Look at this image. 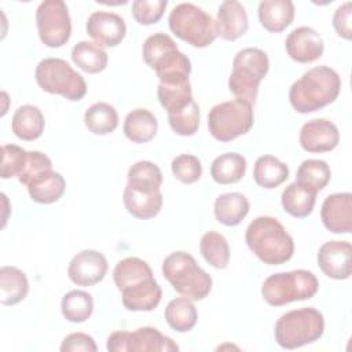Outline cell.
Masks as SVG:
<instances>
[{
	"label": "cell",
	"mask_w": 352,
	"mask_h": 352,
	"mask_svg": "<svg viewBox=\"0 0 352 352\" xmlns=\"http://www.w3.org/2000/svg\"><path fill=\"white\" fill-rule=\"evenodd\" d=\"M113 279L128 311H153L162 298V289L150 265L139 257L120 260L113 270Z\"/></svg>",
	"instance_id": "6da1fadb"
},
{
	"label": "cell",
	"mask_w": 352,
	"mask_h": 352,
	"mask_svg": "<svg viewBox=\"0 0 352 352\" xmlns=\"http://www.w3.org/2000/svg\"><path fill=\"white\" fill-rule=\"evenodd\" d=\"M341 91L338 73L329 66H315L294 81L289 89L292 107L301 113H312L333 103Z\"/></svg>",
	"instance_id": "7a4b0ae2"
},
{
	"label": "cell",
	"mask_w": 352,
	"mask_h": 352,
	"mask_svg": "<svg viewBox=\"0 0 352 352\" xmlns=\"http://www.w3.org/2000/svg\"><path fill=\"white\" fill-rule=\"evenodd\" d=\"M245 241L250 252L268 265L285 264L294 254L292 235L272 216L256 217L246 228Z\"/></svg>",
	"instance_id": "3957f363"
},
{
	"label": "cell",
	"mask_w": 352,
	"mask_h": 352,
	"mask_svg": "<svg viewBox=\"0 0 352 352\" xmlns=\"http://www.w3.org/2000/svg\"><path fill=\"white\" fill-rule=\"evenodd\" d=\"M142 55L147 66L155 72L160 82L188 81L191 62L187 55L179 51L177 44L169 34L160 32L148 36L143 44Z\"/></svg>",
	"instance_id": "277c9868"
},
{
	"label": "cell",
	"mask_w": 352,
	"mask_h": 352,
	"mask_svg": "<svg viewBox=\"0 0 352 352\" xmlns=\"http://www.w3.org/2000/svg\"><path fill=\"white\" fill-rule=\"evenodd\" d=\"M162 275L179 294L192 301L204 300L212 290L210 275L190 253L183 250L173 252L164 258Z\"/></svg>",
	"instance_id": "5b68a950"
},
{
	"label": "cell",
	"mask_w": 352,
	"mask_h": 352,
	"mask_svg": "<svg viewBox=\"0 0 352 352\" xmlns=\"http://www.w3.org/2000/svg\"><path fill=\"white\" fill-rule=\"evenodd\" d=\"M324 331V318L314 307L283 314L275 323L274 336L280 348L296 349L318 341Z\"/></svg>",
	"instance_id": "8992f818"
},
{
	"label": "cell",
	"mask_w": 352,
	"mask_h": 352,
	"mask_svg": "<svg viewBox=\"0 0 352 352\" xmlns=\"http://www.w3.org/2000/svg\"><path fill=\"white\" fill-rule=\"evenodd\" d=\"M270 69L267 54L254 47L241 50L232 60V72L228 77V88L231 94L239 99L256 103L258 85Z\"/></svg>",
	"instance_id": "52a82bcc"
},
{
	"label": "cell",
	"mask_w": 352,
	"mask_h": 352,
	"mask_svg": "<svg viewBox=\"0 0 352 352\" xmlns=\"http://www.w3.org/2000/svg\"><path fill=\"white\" fill-rule=\"evenodd\" d=\"M170 32L195 48L210 45L216 37V21L210 14L192 3H180L168 18Z\"/></svg>",
	"instance_id": "ba28073f"
},
{
	"label": "cell",
	"mask_w": 352,
	"mask_h": 352,
	"mask_svg": "<svg viewBox=\"0 0 352 352\" xmlns=\"http://www.w3.org/2000/svg\"><path fill=\"white\" fill-rule=\"evenodd\" d=\"M318 289L319 282L311 271L294 270L270 275L261 286V294L267 304L282 307L293 301L309 300Z\"/></svg>",
	"instance_id": "9c48e42d"
},
{
	"label": "cell",
	"mask_w": 352,
	"mask_h": 352,
	"mask_svg": "<svg viewBox=\"0 0 352 352\" xmlns=\"http://www.w3.org/2000/svg\"><path fill=\"white\" fill-rule=\"evenodd\" d=\"M38 87L54 95H60L70 102L81 100L87 94V82L65 59L45 58L34 70Z\"/></svg>",
	"instance_id": "30bf717a"
},
{
	"label": "cell",
	"mask_w": 352,
	"mask_h": 352,
	"mask_svg": "<svg viewBox=\"0 0 352 352\" xmlns=\"http://www.w3.org/2000/svg\"><path fill=\"white\" fill-rule=\"evenodd\" d=\"M253 122V106L239 99L213 106L208 116L209 132L219 142H231L248 133Z\"/></svg>",
	"instance_id": "8fae6325"
},
{
	"label": "cell",
	"mask_w": 352,
	"mask_h": 352,
	"mask_svg": "<svg viewBox=\"0 0 352 352\" xmlns=\"http://www.w3.org/2000/svg\"><path fill=\"white\" fill-rule=\"evenodd\" d=\"M36 25L41 43L50 48L65 45L72 34V19L62 0H45L36 10Z\"/></svg>",
	"instance_id": "7c38bea8"
},
{
	"label": "cell",
	"mask_w": 352,
	"mask_h": 352,
	"mask_svg": "<svg viewBox=\"0 0 352 352\" xmlns=\"http://www.w3.org/2000/svg\"><path fill=\"white\" fill-rule=\"evenodd\" d=\"M110 352H173L179 351L177 344L172 338L162 334L155 327H139L133 331L118 330L107 337L106 344Z\"/></svg>",
	"instance_id": "4fadbf2b"
},
{
	"label": "cell",
	"mask_w": 352,
	"mask_h": 352,
	"mask_svg": "<svg viewBox=\"0 0 352 352\" xmlns=\"http://www.w3.org/2000/svg\"><path fill=\"white\" fill-rule=\"evenodd\" d=\"M107 267V260L100 252L85 249L70 260L67 275L78 286H94L103 280Z\"/></svg>",
	"instance_id": "5bb4252c"
},
{
	"label": "cell",
	"mask_w": 352,
	"mask_h": 352,
	"mask_svg": "<svg viewBox=\"0 0 352 352\" xmlns=\"http://www.w3.org/2000/svg\"><path fill=\"white\" fill-rule=\"evenodd\" d=\"M87 33L99 47H117L126 34L125 21L116 12L95 11L88 16Z\"/></svg>",
	"instance_id": "9a60e30c"
},
{
	"label": "cell",
	"mask_w": 352,
	"mask_h": 352,
	"mask_svg": "<svg viewBox=\"0 0 352 352\" xmlns=\"http://www.w3.org/2000/svg\"><path fill=\"white\" fill-rule=\"evenodd\" d=\"M352 246L346 241L324 242L318 252L316 260L322 272L337 280L348 279L352 272Z\"/></svg>",
	"instance_id": "2e32d148"
},
{
	"label": "cell",
	"mask_w": 352,
	"mask_h": 352,
	"mask_svg": "<svg viewBox=\"0 0 352 352\" xmlns=\"http://www.w3.org/2000/svg\"><path fill=\"white\" fill-rule=\"evenodd\" d=\"M298 140L302 150L308 153H326L338 146L340 132L330 120L315 118L301 126Z\"/></svg>",
	"instance_id": "e0dca14e"
},
{
	"label": "cell",
	"mask_w": 352,
	"mask_h": 352,
	"mask_svg": "<svg viewBox=\"0 0 352 352\" xmlns=\"http://www.w3.org/2000/svg\"><path fill=\"white\" fill-rule=\"evenodd\" d=\"M122 201L129 214L146 220L155 217L161 212L164 198L160 188L126 183Z\"/></svg>",
	"instance_id": "ac0fdd59"
},
{
	"label": "cell",
	"mask_w": 352,
	"mask_h": 352,
	"mask_svg": "<svg viewBox=\"0 0 352 352\" xmlns=\"http://www.w3.org/2000/svg\"><path fill=\"white\" fill-rule=\"evenodd\" d=\"M287 55L298 63H311L319 59L324 50L322 36L309 26L296 28L285 41Z\"/></svg>",
	"instance_id": "d6986e66"
},
{
	"label": "cell",
	"mask_w": 352,
	"mask_h": 352,
	"mask_svg": "<svg viewBox=\"0 0 352 352\" xmlns=\"http://www.w3.org/2000/svg\"><path fill=\"white\" fill-rule=\"evenodd\" d=\"M320 219L330 232L349 234L352 231L351 192H336L326 197L322 204Z\"/></svg>",
	"instance_id": "ffe728a7"
},
{
	"label": "cell",
	"mask_w": 352,
	"mask_h": 352,
	"mask_svg": "<svg viewBox=\"0 0 352 352\" xmlns=\"http://www.w3.org/2000/svg\"><path fill=\"white\" fill-rule=\"evenodd\" d=\"M249 19L245 7L235 0L223 1L217 10L216 32L226 41H234L248 32Z\"/></svg>",
	"instance_id": "44dd1931"
},
{
	"label": "cell",
	"mask_w": 352,
	"mask_h": 352,
	"mask_svg": "<svg viewBox=\"0 0 352 352\" xmlns=\"http://www.w3.org/2000/svg\"><path fill=\"white\" fill-rule=\"evenodd\" d=\"M258 21L261 26L271 32H283L294 19V4L290 0H263L258 4Z\"/></svg>",
	"instance_id": "7402d4cb"
},
{
	"label": "cell",
	"mask_w": 352,
	"mask_h": 352,
	"mask_svg": "<svg viewBox=\"0 0 352 352\" xmlns=\"http://www.w3.org/2000/svg\"><path fill=\"white\" fill-rule=\"evenodd\" d=\"M45 120L41 110L33 104L19 106L11 120V129L21 140L32 142L41 136L44 132Z\"/></svg>",
	"instance_id": "603a6c76"
},
{
	"label": "cell",
	"mask_w": 352,
	"mask_h": 352,
	"mask_svg": "<svg viewBox=\"0 0 352 352\" xmlns=\"http://www.w3.org/2000/svg\"><path fill=\"white\" fill-rule=\"evenodd\" d=\"M124 135L133 143H147L153 140L158 131V121L155 116L143 107L133 109L124 120Z\"/></svg>",
	"instance_id": "cb8c5ba5"
},
{
	"label": "cell",
	"mask_w": 352,
	"mask_h": 352,
	"mask_svg": "<svg viewBox=\"0 0 352 352\" xmlns=\"http://www.w3.org/2000/svg\"><path fill=\"white\" fill-rule=\"evenodd\" d=\"M26 187L32 201L48 205L59 201L65 192L66 182L60 173L51 169L36 176Z\"/></svg>",
	"instance_id": "d4e9b609"
},
{
	"label": "cell",
	"mask_w": 352,
	"mask_h": 352,
	"mask_svg": "<svg viewBox=\"0 0 352 352\" xmlns=\"http://www.w3.org/2000/svg\"><path fill=\"white\" fill-rule=\"evenodd\" d=\"M249 201L241 192H226L214 201V217L227 227L238 226L249 213Z\"/></svg>",
	"instance_id": "484cf974"
},
{
	"label": "cell",
	"mask_w": 352,
	"mask_h": 352,
	"mask_svg": "<svg viewBox=\"0 0 352 352\" xmlns=\"http://www.w3.org/2000/svg\"><path fill=\"white\" fill-rule=\"evenodd\" d=\"M29 293V282L23 271L12 265L0 268V302L15 305L25 300Z\"/></svg>",
	"instance_id": "4316f807"
},
{
	"label": "cell",
	"mask_w": 352,
	"mask_h": 352,
	"mask_svg": "<svg viewBox=\"0 0 352 352\" xmlns=\"http://www.w3.org/2000/svg\"><path fill=\"white\" fill-rule=\"evenodd\" d=\"M246 158L238 153H226L214 158L210 165V176L219 184L238 183L246 173Z\"/></svg>",
	"instance_id": "83f0119b"
},
{
	"label": "cell",
	"mask_w": 352,
	"mask_h": 352,
	"mask_svg": "<svg viewBox=\"0 0 352 352\" xmlns=\"http://www.w3.org/2000/svg\"><path fill=\"white\" fill-rule=\"evenodd\" d=\"M289 177V166L274 155H261L253 166V179L263 188H275Z\"/></svg>",
	"instance_id": "f1b7e54d"
},
{
	"label": "cell",
	"mask_w": 352,
	"mask_h": 352,
	"mask_svg": "<svg viewBox=\"0 0 352 352\" xmlns=\"http://www.w3.org/2000/svg\"><path fill=\"white\" fill-rule=\"evenodd\" d=\"M316 194L302 187L297 182L290 183L282 192L280 202L286 213L293 217L304 219L314 210Z\"/></svg>",
	"instance_id": "f546056e"
},
{
	"label": "cell",
	"mask_w": 352,
	"mask_h": 352,
	"mask_svg": "<svg viewBox=\"0 0 352 352\" xmlns=\"http://www.w3.org/2000/svg\"><path fill=\"white\" fill-rule=\"evenodd\" d=\"M166 323L177 333L190 331L198 320V312L192 302L187 297H177L168 302L165 308Z\"/></svg>",
	"instance_id": "4dcf8cb0"
},
{
	"label": "cell",
	"mask_w": 352,
	"mask_h": 352,
	"mask_svg": "<svg viewBox=\"0 0 352 352\" xmlns=\"http://www.w3.org/2000/svg\"><path fill=\"white\" fill-rule=\"evenodd\" d=\"M84 124L95 135L111 133L118 125V113L106 102H96L85 110Z\"/></svg>",
	"instance_id": "1f68e13d"
},
{
	"label": "cell",
	"mask_w": 352,
	"mask_h": 352,
	"mask_svg": "<svg viewBox=\"0 0 352 352\" xmlns=\"http://www.w3.org/2000/svg\"><path fill=\"white\" fill-rule=\"evenodd\" d=\"M72 60L85 73H100L107 66L106 51L95 43L78 41L72 50Z\"/></svg>",
	"instance_id": "d6a6232c"
},
{
	"label": "cell",
	"mask_w": 352,
	"mask_h": 352,
	"mask_svg": "<svg viewBox=\"0 0 352 352\" xmlns=\"http://www.w3.org/2000/svg\"><path fill=\"white\" fill-rule=\"evenodd\" d=\"M330 166L323 160H305L297 169L296 182L309 191L318 194L330 182Z\"/></svg>",
	"instance_id": "836d02e7"
},
{
	"label": "cell",
	"mask_w": 352,
	"mask_h": 352,
	"mask_svg": "<svg viewBox=\"0 0 352 352\" xmlns=\"http://www.w3.org/2000/svg\"><path fill=\"white\" fill-rule=\"evenodd\" d=\"M199 250L212 267L224 270L230 263V246L226 236L217 231H208L202 235Z\"/></svg>",
	"instance_id": "e575fe53"
},
{
	"label": "cell",
	"mask_w": 352,
	"mask_h": 352,
	"mask_svg": "<svg viewBox=\"0 0 352 352\" xmlns=\"http://www.w3.org/2000/svg\"><path fill=\"white\" fill-rule=\"evenodd\" d=\"M62 315L72 323L85 322L94 312V298L84 290H70L60 302Z\"/></svg>",
	"instance_id": "d590c367"
},
{
	"label": "cell",
	"mask_w": 352,
	"mask_h": 352,
	"mask_svg": "<svg viewBox=\"0 0 352 352\" xmlns=\"http://www.w3.org/2000/svg\"><path fill=\"white\" fill-rule=\"evenodd\" d=\"M158 100L166 113H175L184 109L190 102H192V89L190 81L165 84L160 82L157 89Z\"/></svg>",
	"instance_id": "8d00e7d4"
},
{
	"label": "cell",
	"mask_w": 352,
	"mask_h": 352,
	"mask_svg": "<svg viewBox=\"0 0 352 352\" xmlns=\"http://www.w3.org/2000/svg\"><path fill=\"white\" fill-rule=\"evenodd\" d=\"M199 106L195 103V100H192L184 109L169 113L168 121L176 135L192 136L199 128Z\"/></svg>",
	"instance_id": "74e56055"
},
{
	"label": "cell",
	"mask_w": 352,
	"mask_h": 352,
	"mask_svg": "<svg viewBox=\"0 0 352 352\" xmlns=\"http://www.w3.org/2000/svg\"><path fill=\"white\" fill-rule=\"evenodd\" d=\"M28 160V151L16 144H4L1 147V179L19 177Z\"/></svg>",
	"instance_id": "f35d334b"
},
{
	"label": "cell",
	"mask_w": 352,
	"mask_h": 352,
	"mask_svg": "<svg viewBox=\"0 0 352 352\" xmlns=\"http://www.w3.org/2000/svg\"><path fill=\"white\" fill-rule=\"evenodd\" d=\"M128 183L136 186H148L160 188L162 184V172L151 161H138L128 170Z\"/></svg>",
	"instance_id": "ab89813d"
},
{
	"label": "cell",
	"mask_w": 352,
	"mask_h": 352,
	"mask_svg": "<svg viewBox=\"0 0 352 352\" xmlns=\"http://www.w3.org/2000/svg\"><path fill=\"white\" fill-rule=\"evenodd\" d=\"M170 169L173 176L183 184H191L201 179L202 165L192 154H180L172 160Z\"/></svg>",
	"instance_id": "60d3db41"
},
{
	"label": "cell",
	"mask_w": 352,
	"mask_h": 352,
	"mask_svg": "<svg viewBox=\"0 0 352 352\" xmlns=\"http://www.w3.org/2000/svg\"><path fill=\"white\" fill-rule=\"evenodd\" d=\"M166 6V0H135L132 3V15L140 25H153L162 18Z\"/></svg>",
	"instance_id": "b9f144b4"
},
{
	"label": "cell",
	"mask_w": 352,
	"mask_h": 352,
	"mask_svg": "<svg viewBox=\"0 0 352 352\" xmlns=\"http://www.w3.org/2000/svg\"><path fill=\"white\" fill-rule=\"evenodd\" d=\"M51 169H52V162L48 155H45L41 151H28V160L18 180L21 184L28 186L30 180H33L36 176Z\"/></svg>",
	"instance_id": "7bdbcfd3"
},
{
	"label": "cell",
	"mask_w": 352,
	"mask_h": 352,
	"mask_svg": "<svg viewBox=\"0 0 352 352\" xmlns=\"http://www.w3.org/2000/svg\"><path fill=\"white\" fill-rule=\"evenodd\" d=\"M351 18H352V3L351 1H345L344 4H341L333 15L334 30L340 37H342L345 40H351V37H352Z\"/></svg>",
	"instance_id": "ee69618b"
},
{
	"label": "cell",
	"mask_w": 352,
	"mask_h": 352,
	"mask_svg": "<svg viewBox=\"0 0 352 352\" xmlns=\"http://www.w3.org/2000/svg\"><path fill=\"white\" fill-rule=\"evenodd\" d=\"M62 352H74V351H85V352H96L98 346L95 340L85 333H72L66 336L60 344Z\"/></svg>",
	"instance_id": "f6af8a7d"
}]
</instances>
